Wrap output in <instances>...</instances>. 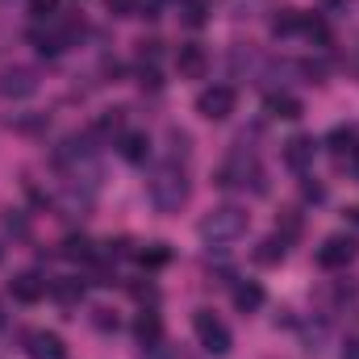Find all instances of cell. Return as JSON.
<instances>
[{"instance_id":"1","label":"cell","mask_w":359,"mask_h":359,"mask_svg":"<svg viewBox=\"0 0 359 359\" xmlns=\"http://www.w3.org/2000/svg\"><path fill=\"white\" fill-rule=\"evenodd\" d=\"M147 192H151V205L159 213H180V205L188 201V176L176 159H163L155 163V172L147 180Z\"/></svg>"},{"instance_id":"2","label":"cell","mask_w":359,"mask_h":359,"mask_svg":"<svg viewBox=\"0 0 359 359\" xmlns=\"http://www.w3.org/2000/svg\"><path fill=\"white\" fill-rule=\"evenodd\" d=\"M251 226V213L243 205H217L201 217V238L209 247H226V243H238Z\"/></svg>"},{"instance_id":"3","label":"cell","mask_w":359,"mask_h":359,"mask_svg":"<svg viewBox=\"0 0 359 359\" xmlns=\"http://www.w3.org/2000/svg\"><path fill=\"white\" fill-rule=\"evenodd\" d=\"M192 326H196V339H201V347L209 351V355H230V347H234V339H230V330L209 313V309H196V318H192Z\"/></svg>"},{"instance_id":"4","label":"cell","mask_w":359,"mask_h":359,"mask_svg":"<svg viewBox=\"0 0 359 359\" xmlns=\"http://www.w3.org/2000/svg\"><path fill=\"white\" fill-rule=\"evenodd\" d=\"M234 104H238V92L230 84H213V88H205L196 96V113L209 117V121H226L234 113Z\"/></svg>"},{"instance_id":"5","label":"cell","mask_w":359,"mask_h":359,"mask_svg":"<svg viewBox=\"0 0 359 359\" xmlns=\"http://www.w3.org/2000/svg\"><path fill=\"white\" fill-rule=\"evenodd\" d=\"M355 238H347V234H334V238H326L322 247H318V268H326V271H339V268H347L351 259H355Z\"/></svg>"},{"instance_id":"6","label":"cell","mask_w":359,"mask_h":359,"mask_svg":"<svg viewBox=\"0 0 359 359\" xmlns=\"http://www.w3.org/2000/svg\"><path fill=\"white\" fill-rule=\"evenodd\" d=\"M8 292H13L21 305H38V301L50 292V284H46L38 271H21V276H13V280H8Z\"/></svg>"},{"instance_id":"7","label":"cell","mask_w":359,"mask_h":359,"mask_svg":"<svg viewBox=\"0 0 359 359\" xmlns=\"http://www.w3.org/2000/svg\"><path fill=\"white\" fill-rule=\"evenodd\" d=\"M25 355L29 359H67V347H63L59 334H50V330H34V334H25Z\"/></svg>"},{"instance_id":"8","label":"cell","mask_w":359,"mask_h":359,"mask_svg":"<svg viewBox=\"0 0 359 359\" xmlns=\"http://www.w3.org/2000/svg\"><path fill=\"white\" fill-rule=\"evenodd\" d=\"M176 72L184 76V80H201V76L209 72V55H205L196 42L180 46V50H176Z\"/></svg>"},{"instance_id":"9","label":"cell","mask_w":359,"mask_h":359,"mask_svg":"<svg viewBox=\"0 0 359 359\" xmlns=\"http://www.w3.org/2000/svg\"><path fill=\"white\" fill-rule=\"evenodd\" d=\"M313 155H318V142L305 138V134H297V138L284 142V163H288L292 172H305V168L313 163Z\"/></svg>"},{"instance_id":"10","label":"cell","mask_w":359,"mask_h":359,"mask_svg":"<svg viewBox=\"0 0 359 359\" xmlns=\"http://www.w3.org/2000/svg\"><path fill=\"white\" fill-rule=\"evenodd\" d=\"M38 88V80H34V72L29 67H13V72H0V96H29V92Z\"/></svg>"},{"instance_id":"11","label":"cell","mask_w":359,"mask_h":359,"mask_svg":"<svg viewBox=\"0 0 359 359\" xmlns=\"http://www.w3.org/2000/svg\"><path fill=\"white\" fill-rule=\"evenodd\" d=\"M134 339H138L147 351L163 343V322H159V313H155V309H142V313H138V322H134Z\"/></svg>"},{"instance_id":"12","label":"cell","mask_w":359,"mask_h":359,"mask_svg":"<svg viewBox=\"0 0 359 359\" xmlns=\"http://www.w3.org/2000/svg\"><path fill=\"white\" fill-rule=\"evenodd\" d=\"M117 151H121L126 163H147V159H151V138H147V134H126Z\"/></svg>"},{"instance_id":"13","label":"cell","mask_w":359,"mask_h":359,"mask_svg":"<svg viewBox=\"0 0 359 359\" xmlns=\"http://www.w3.org/2000/svg\"><path fill=\"white\" fill-rule=\"evenodd\" d=\"M264 301H268V297H264V288H259L255 280H243V284L234 288V305H238L243 313H255V309H264Z\"/></svg>"},{"instance_id":"14","label":"cell","mask_w":359,"mask_h":359,"mask_svg":"<svg viewBox=\"0 0 359 359\" xmlns=\"http://www.w3.org/2000/svg\"><path fill=\"white\" fill-rule=\"evenodd\" d=\"M268 113H271V117H284V121H297L305 109H301V100H297V96H288V92H271V96H268Z\"/></svg>"},{"instance_id":"15","label":"cell","mask_w":359,"mask_h":359,"mask_svg":"<svg viewBox=\"0 0 359 359\" xmlns=\"http://www.w3.org/2000/svg\"><path fill=\"white\" fill-rule=\"evenodd\" d=\"M301 29H305V17L292 13V8H284V13L271 21V34H276V38H288V34H301Z\"/></svg>"},{"instance_id":"16","label":"cell","mask_w":359,"mask_h":359,"mask_svg":"<svg viewBox=\"0 0 359 359\" xmlns=\"http://www.w3.org/2000/svg\"><path fill=\"white\" fill-rule=\"evenodd\" d=\"M284 251H288V243H284L280 234H271V238H264V243L255 247V259H259V264H280Z\"/></svg>"},{"instance_id":"17","label":"cell","mask_w":359,"mask_h":359,"mask_svg":"<svg viewBox=\"0 0 359 359\" xmlns=\"http://www.w3.org/2000/svg\"><path fill=\"white\" fill-rule=\"evenodd\" d=\"M50 297H59L63 305H76V301L84 297V284H80V280H55V284H50Z\"/></svg>"},{"instance_id":"18","label":"cell","mask_w":359,"mask_h":359,"mask_svg":"<svg viewBox=\"0 0 359 359\" xmlns=\"http://www.w3.org/2000/svg\"><path fill=\"white\" fill-rule=\"evenodd\" d=\"M330 151H334L339 159H343V155L351 159V155H355V130H343V126H339V130L330 134Z\"/></svg>"},{"instance_id":"19","label":"cell","mask_w":359,"mask_h":359,"mask_svg":"<svg viewBox=\"0 0 359 359\" xmlns=\"http://www.w3.org/2000/svg\"><path fill=\"white\" fill-rule=\"evenodd\" d=\"M180 13H184V25H192V29H196V25H205V21H209V0H184V8H180Z\"/></svg>"},{"instance_id":"20","label":"cell","mask_w":359,"mask_h":359,"mask_svg":"<svg viewBox=\"0 0 359 359\" xmlns=\"http://www.w3.org/2000/svg\"><path fill=\"white\" fill-rule=\"evenodd\" d=\"M63 255H67V259H96V251H92L88 238H67V243H63Z\"/></svg>"},{"instance_id":"21","label":"cell","mask_w":359,"mask_h":359,"mask_svg":"<svg viewBox=\"0 0 359 359\" xmlns=\"http://www.w3.org/2000/svg\"><path fill=\"white\" fill-rule=\"evenodd\" d=\"M301 34H309L313 42L330 46V29H326V21H318V17H305V29H301Z\"/></svg>"},{"instance_id":"22","label":"cell","mask_w":359,"mask_h":359,"mask_svg":"<svg viewBox=\"0 0 359 359\" xmlns=\"http://www.w3.org/2000/svg\"><path fill=\"white\" fill-rule=\"evenodd\" d=\"M138 264H142V268H163V264H168V251H163V247H151V251H138Z\"/></svg>"},{"instance_id":"23","label":"cell","mask_w":359,"mask_h":359,"mask_svg":"<svg viewBox=\"0 0 359 359\" xmlns=\"http://www.w3.org/2000/svg\"><path fill=\"white\" fill-rule=\"evenodd\" d=\"M117 130H121V113H117V109L96 121V134H117Z\"/></svg>"},{"instance_id":"24","label":"cell","mask_w":359,"mask_h":359,"mask_svg":"<svg viewBox=\"0 0 359 359\" xmlns=\"http://www.w3.org/2000/svg\"><path fill=\"white\" fill-rule=\"evenodd\" d=\"M109 13L113 17H138V4L134 0H109Z\"/></svg>"},{"instance_id":"25","label":"cell","mask_w":359,"mask_h":359,"mask_svg":"<svg viewBox=\"0 0 359 359\" xmlns=\"http://www.w3.org/2000/svg\"><path fill=\"white\" fill-rule=\"evenodd\" d=\"M92 322L100 330H117V313H109V309H92Z\"/></svg>"},{"instance_id":"26","label":"cell","mask_w":359,"mask_h":359,"mask_svg":"<svg viewBox=\"0 0 359 359\" xmlns=\"http://www.w3.org/2000/svg\"><path fill=\"white\" fill-rule=\"evenodd\" d=\"M55 4L59 0H29V13L34 17H55Z\"/></svg>"},{"instance_id":"27","label":"cell","mask_w":359,"mask_h":359,"mask_svg":"<svg viewBox=\"0 0 359 359\" xmlns=\"http://www.w3.org/2000/svg\"><path fill=\"white\" fill-rule=\"evenodd\" d=\"M343 359H359V339H347V347H343Z\"/></svg>"},{"instance_id":"28","label":"cell","mask_w":359,"mask_h":359,"mask_svg":"<svg viewBox=\"0 0 359 359\" xmlns=\"http://www.w3.org/2000/svg\"><path fill=\"white\" fill-rule=\"evenodd\" d=\"M351 222H355V226H359V205H355V209H351Z\"/></svg>"},{"instance_id":"29","label":"cell","mask_w":359,"mask_h":359,"mask_svg":"<svg viewBox=\"0 0 359 359\" xmlns=\"http://www.w3.org/2000/svg\"><path fill=\"white\" fill-rule=\"evenodd\" d=\"M0 259H4V247H0Z\"/></svg>"},{"instance_id":"30","label":"cell","mask_w":359,"mask_h":359,"mask_svg":"<svg viewBox=\"0 0 359 359\" xmlns=\"http://www.w3.org/2000/svg\"><path fill=\"white\" fill-rule=\"evenodd\" d=\"M0 322H4V313H0Z\"/></svg>"}]
</instances>
